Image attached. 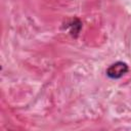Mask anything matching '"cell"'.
<instances>
[{
  "mask_svg": "<svg viewBox=\"0 0 131 131\" xmlns=\"http://www.w3.org/2000/svg\"><path fill=\"white\" fill-rule=\"evenodd\" d=\"M129 71V67L124 61H117L112 63L105 71L106 76L111 79H120Z\"/></svg>",
  "mask_w": 131,
  "mask_h": 131,
  "instance_id": "cell-1",
  "label": "cell"
},
{
  "mask_svg": "<svg viewBox=\"0 0 131 131\" xmlns=\"http://www.w3.org/2000/svg\"><path fill=\"white\" fill-rule=\"evenodd\" d=\"M67 27L70 29V34L72 35V37L77 38L80 33V30L82 28V23L79 18H73L71 20V23L68 24Z\"/></svg>",
  "mask_w": 131,
  "mask_h": 131,
  "instance_id": "cell-2",
  "label": "cell"
}]
</instances>
